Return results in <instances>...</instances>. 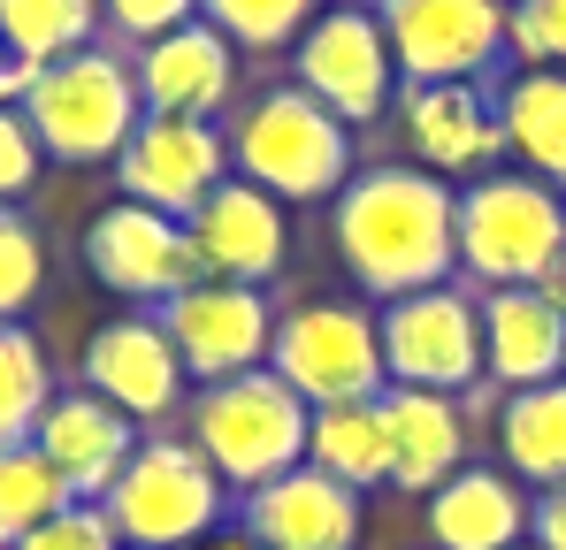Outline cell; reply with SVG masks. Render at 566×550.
I'll return each instance as SVG.
<instances>
[{
    "label": "cell",
    "mask_w": 566,
    "mask_h": 550,
    "mask_svg": "<svg viewBox=\"0 0 566 550\" xmlns=\"http://www.w3.org/2000/svg\"><path fill=\"white\" fill-rule=\"evenodd\" d=\"M85 268L115 290V298H138V306H169L199 283V253H191V230L177 214H154L138 199H115L107 214H93L85 230Z\"/></svg>",
    "instance_id": "obj_13"
},
{
    "label": "cell",
    "mask_w": 566,
    "mask_h": 550,
    "mask_svg": "<svg viewBox=\"0 0 566 550\" xmlns=\"http://www.w3.org/2000/svg\"><path fill=\"white\" fill-rule=\"evenodd\" d=\"M306 466H322L345 489H382L390 482V429H382V398L360 405H322L306 429Z\"/></svg>",
    "instance_id": "obj_25"
},
{
    "label": "cell",
    "mask_w": 566,
    "mask_h": 550,
    "mask_svg": "<svg viewBox=\"0 0 566 550\" xmlns=\"http://www.w3.org/2000/svg\"><path fill=\"white\" fill-rule=\"evenodd\" d=\"M269 367L314 413L322 405H360V398L390 390V374H382V329H376V314L353 306V298H314V306L276 314Z\"/></svg>",
    "instance_id": "obj_7"
},
{
    "label": "cell",
    "mask_w": 566,
    "mask_h": 550,
    "mask_svg": "<svg viewBox=\"0 0 566 550\" xmlns=\"http://www.w3.org/2000/svg\"><path fill=\"white\" fill-rule=\"evenodd\" d=\"M161 329H169V345H177V360H185L191 382L214 390V382H238V374L269 367L276 306H269V290H253V283H214V275H199L185 298L161 306Z\"/></svg>",
    "instance_id": "obj_11"
},
{
    "label": "cell",
    "mask_w": 566,
    "mask_h": 550,
    "mask_svg": "<svg viewBox=\"0 0 566 550\" xmlns=\"http://www.w3.org/2000/svg\"><path fill=\"white\" fill-rule=\"evenodd\" d=\"M185 382L191 374L177 360V345H169V329H161V314H115L107 329H93V345H85V390L107 398L138 429L169 421L185 405Z\"/></svg>",
    "instance_id": "obj_14"
},
{
    "label": "cell",
    "mask_w": 566,
    "mask_h": 550,
    "mask_svg": "<svg viewBox=\"0 0 566 550\" xmlns=\"http://www.w3.org/2000/svg\"><path fill=\"white\" fill-rule=\"evenodd\" d=\"M421 520H429V543L437 550H521L528 543V520H536V497L505 466H460L421 505Z\"/></svg>",
    "instance_id": "obj_22"
},
{
    "label": "cell",
    "mask_w": 566,
    "mask_h": 550,
    "mask_svg": "<svg viewBox=\"0 0 566 550\" xmlns=\"http://www.w3.org/2000/svg\"><path fill=\"white\" fill-rule=\"evenodd\" d=\"M566 261V191L490 169L460 183V275L482 290H536Z\"/></svg>",
    "instance_id": "obj_5"
},
{
    "label": "cell",
    "mask_w": 566,
    "mask_h": 550,
    "mask_svg": "<svg viewBox=\"0 0 566 550\" xmlns=\"http://www.w3.org/2000/svg\"><path fill=\"white\" fill-rule=\"evenodd\" d=\"M46 405H54V367L39 352V337L23 321H0V452L31 444Z\"/></svg>",
    "instance_id": "obj_27"
},
{
    "label": "cell",
    "mask_w": 566,
    "mask_h": 550,
    "mask_svg": "<svg viewBox=\"0 0 566 550\" xmlns=\"http://www.w3.org/2000/svg\"><path fill=\"white\" fill-rule=\"evenodd\" d=\"M513 62L566 70V0H513Z\"/></svg>",
    "instance_id": "obj_32"
},
{
    "label": "cell",
    "mask_w": 566,
    "mask_h": 550,
    "mask_svg": "<svg viewBox=\"0 0 566 550\" xmlns=\"http://www.w3.org/2000/svg\"><path fill=\"white\" fill-rule=\"evenodd\" d=\"M490 99H497V130H505L513 169L566 191V70H513Z\"/></svg>",
    "instance_id": "obj_23"
},
{
    "label": "cell",
    "mask_w": 566,
    "mask_h": 550,
    "mask_svg": "<svg viewBox=\"0 0 566 550\" xmlns=\"http://www.w3.org/2000/svg\"><path fill=\"white\" fill-rule=\"evenodd\" d=\"M497 452H505V474L528 482L536 497L566 489V374L536 382V390H513L497 405Z\"/></svg>",
    "instance_id": "obj_24"
},
{
    "label": "cell",
    "mask_w": 566,
    "mask_h": 550,
    "mask_svg": "<svg viewBox=\"0 0 566 550\" xmlns=\"http://www.w3.org/2000/svg\"><path fill=\"white\" fill-rule=\"evenodd\" d=\"M230 169L283 207H314L353 183V130L298 85H269L230 123Z\"/></svg>",
    "instance_id": "obj_3"
},
{
    "label": "cell",
    "mask_w": 566,
    "mask_h": 550,
    "mask_svg": "<svg viewBox=\"0 0 566 550\" xmlns=\"http://www.w3.org/2000/svg\"><path fill=\"white\" fill-rule=\"evenodd\" d=\"M360 8H382V0H360Z\"/></svg>",
    "instance_id": "obj_39"
},
{
    "label": "cell",
    "mask_w": 566,
    "mask_h": 550,
    "mask_svg": "<svg viewBox=\"0 0 566 550\" xmlns=\"http://www.w3.org/2000/svg\"><path fill=\"white\" fill-rule=\"evenodd\" d=\"M337 261L368 298H413L460 275V191L413 161L353 169V183L329 199Z\"/></svg>",
    "instance_id": "obj_1"
},
{
    "label": "cell",
    "mask_w": 566,
    "mask_h": 550,
    "mask_svg": "<svg viewBox=\"0 0 566 550\" xmlns=\"http://www.w3.org/2000/svg\"><path fill=\"white\" fill-rule=\"evenodd\" d=\"M62 505H77L70 497V482L46 466V452L39 444H8L0 452V550L23 543L39 520H54Z\"/></svg>",
    "instance_id": "obj_28"
},
{
    "label": "cell",
    "mask_w": 566,
    "mask_h": 550,
    "mask_svg": "<svg viewBox=\"0 0 566 550\" xmlns=\"http://www.w3.org/2000/svg\"><path fill=\"white\" fill-rule=\"evenodd\" d=\"M382 429H390V489L406 497H437L460 466H468V413L444 390H382Z\"/></svg>",
    "instance_id": "obj_20"
},
{
    "label": "cell",
    "mask_w": 566,
    "mask_h": 550,
    "mask_svg": "<svg viewBox=\"0 0 566 550\" xmlns=\"http://www.w3.org/2000/svg\"><path fill=\"white\" fill-rule=\"evenodd\" d=\"M39 283H46V245H39V230H31L15 207H0V321H23V306L39 298Z\"/></svg>",
    "instance_id": "obj_30"
},
{
    "label": "cell",
    "mask_w": 566,
    "mask_h": 550,
    "mask_svg": "<svg viewBox=\"0 0 566 550\" xmlns=\"http://www.w3.org/2000/svg\"><path fill=\"white\" fill-rule=\"evenodd\" d=\"M536 290H544V298H552V306H559V314H566V261H559V268H552V275H544Z\"/></svg>",
    "instance_id": "obj_37"
},
{
    "label": "cell",
    "mask_w": 566,
    "mask_h": 550,
    "mask_svg": "<svg viewBox=\"0 0 566 550\" xmlns=\"http://www.w3.org/2000/svg\"><path fill=\"white\" fill-rule=\"evenodd\" d=\"M146 115H191V123H222V107L238 99V46L199 15L185 31L154 39L130 54Z\"/></svg>",
    "instance_id": "obj_17"
},
{
    "label": "cell",
    "mask_w": 566,
    "mask_h": 550,
    "mask_svg": "<svg viewBox=\"0 0 566 550\" xmlns=\"http://www.w3.org/2000/svg\"><path fill=\"white\" fill-rule=\"evenodd\" d=\"M528 543H536V550H566V489H544V497H536Z\"/></svg>",
    "instance_id": "obj_35"
},
{
    "label": "cell",
    "mask_w": 566,
    "mask_h": 550,
    "mask_svg": "<svg viewBox=\"0 0 566 550\" xmlns=\"http://www.w3.org/2000/svg\"><path fill=\"white\" fill-rule=\"evenodd\" d=\"M99 0H0V46L23 62V70H46L62 54H85L99 46Z\"/></svg>",
    "instance_id": "obj_26"
},
{
    "label": "cell",
    "mask_w": 566,
    "mask_h": 550,
    "mask_svg": "<svg viewBox=\"0 0 566 550\" xmlns=\"http://www.w3.org/2000/svg\"><path fill=\"white\" fill-rule=\"evenodd\" d=\"M99 512L115 520L123 550H199L222 528L230 489L191 452V436H138V452L99 497Z\"/></svg>",
    "instance_id": "obj_6"
},
{
    "label": "cell",
    "mask_w": 566,
    "mask_h": 550,
    "mask_svg": "<svg viewBox=\"0 0 566 550\" xmlns=\"http://www.w3.org/2000/svg\"><path fill=\"white\" fill-rule=\"evenodd\" d=\"M382 329V374L398 390H444L460 398L482 382V298H468L460 283L390 298L376 314Z\"/></svg>",
    "instance_id": "obj_10"
},
{
    "label": "cell",
    "mask_w": 566,
    "mask_h": 550,
    "mask_svg": "<svg viewBox=\"0 0 566 550\" xmlns=\"http://www.w3.org/2000/svg\"><path fill=\"white\" fill-rule=\"evenodd\" d=\"M8 550H123V536H115V520L99 505H62L54 520H39L23 543H8Z\"/></svg>",
    "instance_id": "obj_33"
},
{
    "label": "cell",
    "mask_w": 566,
    "mask_h": 550,
    "mask_svg": "<svg viewBox=\"0 0 566 550\" xmlns=\"http://www.w3.org/2000/svg\"><path fill=\"white\" fill-rule=\"evenodd\" d=\"M31 444H39L46 466L70 482L77 505H99V497L115 489V474L130 466V452H138V421H123L93 390H54V405L39 413Z\"/></svg>",
    "instance_id": "obj_18"
},
{
    "label": "cell",
    "mask_w": 566,
    "mask_h": 550,
    "mask_svg": "<svg viewBox=\"0 0 566 550\" xmlns=\"http://www.w3.org/2000/svg\"><path fill=\"white\" fill-rule=\"evenodd\" d=\"M46 169V146H39V130L23 123V107H0V207H15L31 183Z\"/></svg>",
    "instance_id": "obj_34"
},
{
    "label": "cell",
    "mask_w": 566,
    "mask_h": 550,
    "mask_svg": "<svg viewBox=\"0 0 566 550\" xmlns=\"http://www.w3.org/2000/svg\"><path fill=\"white\" fill-rule=\"evenodd\" d=\"M230 177H238L230 169V130L222 123H191V115H146L130 130V146L115 154L123 199L154 207V214H177V222H191Z\"/></svg>",
    "instance_id": "obj_12"
},
{
    "label": "cell",
    "mask_w": 566,
    "mask_h": 550,
    "mask_svg": "<svg viewBox=\"0 0 566 550\" xmlns=\"http://www.w3.org/2000/svg\"><path fill=\"white\" fill-rule=\"evenodd\" d=\"M306 429H314V405L283 382L276 367H253L238 382L199 390L185 413L191 452L207 458L222 474V489H238V497H253L276 474L306 466Z\"/></svg>",
    "instance_id": "obj_2"
},
{
    "label": "cell",
    "mask_w": 566,
    "mask_h": 550,
    "mask_svg": "<svg viewBox=\"0 0 566 550\" xmlns=\"http://www.w3.org/2000/svg\"><path fill=\"white\" fill-rule=\"evenodd\" d=\"M329 0H199V15L238 46V54H291L298 31L322 15Z\"/></svg>",
    "instance_id": "obj_29"
},
{
    "label": "cell",
    "mask_w": 566,
    "mask_h": 550,
    "mask_svg": "<svg viewBox=\"0 0 566 550\" xmlns=\"http://www.w3.org/2000/svg\"><path fill=\"white\" fill-rule=\"evenodd\" d=\"M191 230V253H199V275L214 283H269L291 253V222H283V199H269L261 183L230 177L199 214L185 222Z\"/></svg>",
    "instance_id": "obj_16"
},
{
    "label": "cell",
    "mask_w": 566,
    "mask_h": 550,
    "mask_svg": "<svg viewBox=\"0 0 566 550\" xmlns=\"http://www.w3.org/2000/svg\"><path fill=\"white\" fill-rule=\"evenodd\" d=\"M23 123L39 130L46 161H70V169L115 161V154L130 146V130L146 123L130 54L99 39V46H85V54L46 62V70L23 85Z\"/></svg>",
    "instance_id": "obj_4"
},
{
    "label": "cell",
    "mask_w": 566,
    "mask_h": 550,
    "mask_svg": "<svg viewBox=\"0 0 566 550\" xmlns=\"http://www.w3.org/2000/svg\"><path fill=\"white\" fill-rule=\"evenodd\" d=\"M245 536L261 550H353L360 543V489L329 482L322 466H291L245 497Z\"/></svg>",
    "instance_id": "obj_19"
},
{
    "label": "cell",
    "mask_w": 566,
    "mask_h": 550,
    "mask_svg": "<svg viewBox=\"0 0 566 550\" xmlns=\"http://www.w3.org/2000/svg\"><path fill=\"white\" fill-rule=\"evenodd\" d=\"M398 85H482L513 54V0H382Z\"/></svg>",
    "instance_id": "obj_8"
},
{
    "label": "cell",
    "mask_w": 566,
    "mask_h": 550,
    "mask_svg": "<svg viewBox=\"0 0 566 550\" xmlns=\"http://www.w3.org/2000/svg\"><path fill=\"white\" fill-rule=\"evenodd\" d=\"M99 23H107V46L138 54V46L199 23V0H99Z\"/></svg>",
    "instance_id": "obj_31"
},
{
    "label": "cell",
    "mask_w": 566,
    "mask_h": 550,
    "mask_svg": "<svg viewBox=\"0 0 566 550\" xmlns=\"http://www.w3.org/2000/svg\"><path fill=\"white\" fill-rule=\"evenodd\" d=\"M199 550H261V543H253V536L238 528V536H207V543H199Z\"/></svg>",
    "instance_id": "obj_38"
},
{
    "label": "cell",
    "mask_w": 566,
    "mask_h": 550,
    "mask_svg": "<svg viewBox=\"0 0 566 550\" xmlns=\"http://www.w3.org/2000/svg\"><path fill=\"white\" fill-rule=\"evenodd\" d=\"M566 374V314L544 290H482V382L536 390Z\"/></svg>",
    "instance_id": "obj_21"
},
{
    "label": "cell",
    "mask_w": 566,
    "mask_h": 550,
    "mask_svg": "<svg viewBox=\"0 0 566 550\" xmlns=\"http://www.w3.org/2000/svg\"><path fill=\"white\" fill-rule=\"evenodd\" d=\"M521 550H536V543H521Z\"/></svg>",
    "instance_id": "obj_40"
},
{
    "label": "cell",
    "mask_w": 566,
    "mask_h": 550,
    "mask_svg": "<svg viewBox=\"0 0 566 550\" xmlns=\"http://www.w3.org/2000/svg\"><path fill=\"white\" fill-rule=\"evenodd\" d=\"M291 85L306 99H322L345 130L353 123H376L382 107L398 99V62H390V39H382V15L360 0H329L298 46H291Z\"/></svg>",
    "instance_id": "obj_9"
},
{
    "label": "cell",
    "mask_w": 566,
    "mask_h": 550,
    "mask_svg": "<svg viewBox=\"0 0 566 550\" xmlns=\"http://www.w3.org/2000/svg\"><path fill=\"white\" fill-rule=\"evenodd\" d=\"M31 77H39V70H23V62L0 46V107H23V85H31Z\"/></svg>",
    "instance_id": "obj_36"
},
{
    "label": "cell",
    "mask_w": 566,
    "mask_h": 550,
    "mask_svg": "<svg viewBox=\"0 0 566 550\" xmlns=\"http://www.w3.org/2000/svg\"><path fill=\"white\" fill-rule=\"evenodd\" d=\"M398 123H406V146H413V169L429 177H490L497 154H505V130H497V99L482 85H406L398 92Z\"/></svg>",
    "instance_id": "obj_15"
}]
</instances>
